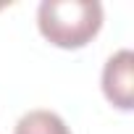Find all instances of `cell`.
Wrapping results in <instances>:
<instances>
[{
  "instance_id": "4",
  "label": "cell",
  "mask_w": 134,
  "mask_h": 134,
  "mask_svg": "<svg viewBox=\"0 0 134 134\" xmlns=\"http://www.w3.org/2000/svg\"><path fill=\"white\" fill-rule=\"evenodd\" d=\"M0 8H3V3H0Z\"/></svg>"
},
{
  "instance_id": "2",
  "label": "cell",
  "mask_w": 134,
  "mask_h": 134,
  "mask_svg": "<svg viewBox=\"0 0 134 134\" xmlns=\"http://www.w3.org/2000/svg\"><path fill=\"white\" fill-rule=\"evenodd\" d=\"M103 92L110 105L118 110H131L134 103V53L118 50L105 60L103 69Z\"/></svg>"
},
{
  "instance_id": "3",
  "label": "cell",
  "mask_w": 134,
  "mask_h": 134,
  "mask_svg": "<svg viewBox=\"0 0 134 134\" xmlns=\"http://www.w3.org/2000/svg\"><path fill=\"white\" fill-rule=\"evenodd\" d=\"M13 134H71V129L66 126V121L58 113L37 108V110H29L19 118Z\"/></svg>"
},
{
  "instance_id": "1",
  "label": "cell",
  "mask_w": 134,
  "mask_h": 134,
  "mask_svg": "<svg viewBox=\"0 0 134 134\" xmlns=\"http://www.w3.org/2000/svg\"><path fill=\"white\" fill-rule=\"evenodd\" d=\"M37 26L58 47H84L103 26V5L97 0H42Z\"/></svg>"
}]
</instances>
